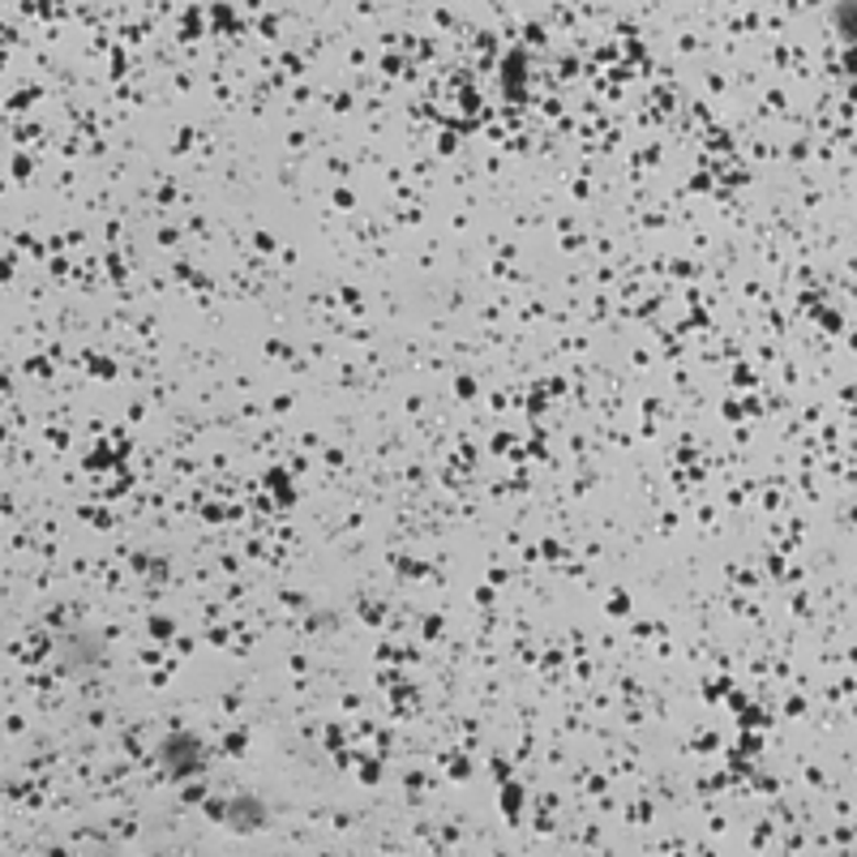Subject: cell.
Instances as JSON below:
<instances>
[{
  "label": "cell",
  "mask_w": 857,
  "mask_h": 857,
  "mask_svg": "<svg viewBox=\"0 0 857 857\" xmlns=\"http://www.w3.org/2000/svg\"><path fill=\"white\" fill-rule=\"evenodd\" d=\"M224 823L228 827H262L267 823V806L253 798V793H240L224 806Z\"/></svg>",
  "instance_id": "7a4b0ae2"
},
{
  "label": "cell",
  "mask_w": 857,
  "mask_h": 857,
  "mask_svg": "<svg viewBox=\"0 0 857 857\" xmlns=\"http://www.w3.org/2000/svg\"><path fill=\"white\" fill-rule=\"evenodd\" d=\"M159 763H163V772L172 780H189L206 768V746L194 734L176 729V734H167V738L159 741Z\"/></svg>",
  "instance_id": "6da1fadb"
}]
</instances>
